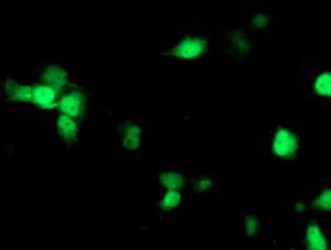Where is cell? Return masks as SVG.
I'll use <instances>...</instances> for the list:
<instances>
[{
  "instance_id": "6da1fadb",
  "label": "cell",
  "mask_w": 331,
  "mask_h": 250,
  "mask_svg": "<svg viewBox=\"0 0 331 250\" xmlns=\"http://www.w3.org/2000/svg\"><path fill=\"white\" fill-rule=\"evenodd\" d=\"M301 125L298 119L272 120L263 136L264 156L290 160L297 159L300 155Z\"/></svg>"
},
{
  "instance_id": "7a4b0ae2",
  "label": "cell",
  "mask_w": 331,
  "mask_h": 250,
  "mask_svg": "<svg viewBox=\"0 0 331 250\" xmlns=\"http://www.w3.org/2000/svg\"><path fill=\"white\" fill-rule=\"evenodd\" d=\"M299 78L305 95L321 104H330L331 62L318 58L302 57Z\"/></svg>"
},
{
  "instance_id": "3957f363",
  "label": "cell",
  "mask_w": 331,
  "mask_h": 250,
  "mask_svg": "<svg viewBox=\"0 0 331 250\" xmlns=\"http://www.w3.org/2000/svg\"><path fill=\"white\" fill-rule=\"evenodd\" d=\"M85 106L84 94L72 86L61 97L56 110L58 114L68 116L79 122L83 117Z\"/></svg>"
},
{
  "instance_id": "277c9868",
  "label": "cell",
  "mask_w": 331,
  "mask_h": 250,
  "mask_svg": "<svg viewBox=\"0 0 331 250\" xmlns=\"http://www.w3.org/2000/svg\"><path fill=\"white\" fill-rule=\"evenodd\" d=\"M65 92L40 82L33 84L31 104L44 112L56 109Z\"/></svg>"
},
{
  "instance_id": "5b68a950",
  "label": "cell",
  "mask_w": 331,
  "mask_h": 250,
  "mask_svg": "<svg viewBox=\"0 0 331 250\" xmlns=\"http://www.w3.org/2000/svg\"><path fill=\"white\" fill-rule=\"evenodd\" d=\"M2 85L3 94L7 102L31 104L33 84L19 82L11 78H7Z\"/></svg>"
},
{
  "instance_id": "8992f818",
  "label": "cell",
  "mask_w": 331,
  "mask_h": 250,
  "mask_svg": "<svg viewBox=\"0 0 331 250\" xmlns=\"http://www.w3.org/2000/svg\"><path fill=\"white\" fill-rule=\"evenodd\" d=\"M69 74L60 65L51 64L45 67L39 76V82L66 91L72 85L70 84Z\"/></svg>"
},
{
  "instance_id": "52a82bcc",
  "label": "cell",
  "mask_w": 331,
  "mask_h": 250,
  "mask_svg": "<svg viewBox=\"0 0 331 250\" xmlns=\"http://www.w3.org/2000/svg\"><path fill=\"white\" fill-rule=\"evenodd\" d=\"M120 146L125 153L135 151L139 148L142 131L135 122L126 121L118 128Z\"/></svg>"
},
{
  "instance_id": "ba28073f",
  "label": "cell",
  "mask_w": 331,
  "mask_h": 250,
  "mask_svg": "<svg viewBox=\"0 0 331 250\" xmlns=\"http://www.w3.org/2000/svg\"><path fill=\"white\" fill-rule=\"evenodd\" d=\"M54 121L58 135L67 145H72L78 142V121L68 116L58 113Z\"/></svg>"
},
{
  "instance_id": "9c48e42d",
  "label": "cell",
  "mask_w": 331,
  "mask_h": 250,
  "mask_svg": "<svg viewBox=\"0 0 331 250\" xmlns=\"http://www.w3.org/2000/svg\"><path fill=\"white\" fill-rule=\"evenodd\" d=\"M204 43L198 39L189 38L180 41L174 48L166 53V55H173L176 57L189 58L197 55L204 48Z\"/></svg>"
},
{
  "instance_id": "30bf717a",
  "label": "cell",
  "mask_w": 331,
  "mask_h": 250,
  "mask_svg": "<svg viewBox=\"0 0 331 250\" xmlns=\"http://www.w3.org/2000/svg\"><path fill=\"white\" fill-rule=\"evenodd\" d=\"M226 40L230 53H235L240 57H243L251 51L252 46L250 41L238 32H231L227 36Z\"/></svg>"
},
{
  "instance_id": "8fae6325",
  "label": "cell",
  "mask_w": 331,
  "mask_h": 250,
  "mask_svg": "<svg viewBox=\"0 0 331 250\" xmlns=\"http://www.w3.org/2000/svg\"><path fill=\"white\" fill-rule=\"evenodd\" d=\"M275 19L264 12H259L252 19L253 26L259 32L267 36H271L275 32Z\"/></svg>"
},
{
  "instance_id": "7c38bea8",
  "label": "cell",
  "mask_w": 331,
  "mask_h": 250,
  "mask_svg": "<svg viewBox=\"0 0 331 250\" xmlns=\"http://www.w3.org/2000/svg\"><path fill=\"white\" fill-rule=\"evenodd\" d=\"M180 201V197L178 193L170 191L166 194L161 200V207L164 209L170 210L177 206Z\"/></svg>"
}]
</instances>
